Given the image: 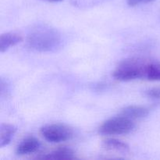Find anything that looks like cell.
<instances>
[{
    "instance_id": "obj_1",
    "label": "cell",
    "mask_w": 160,
    "mask_h": 160,
    "mask_svg": "<svg viewBox=\"0 0 160 160\" xmlns=\"http://www.w3.org/2000/svg\"><path fill=\"white\" fill-rule=\"evenodd\" d=\"M27 42L32 49L38 52H50L59 46L61 36L55 28L47 25H37L30 30Z\"/></svg>"
},
{
    "instance_id": "obj_2",
    "label": "cell",
    "mask_w": 160,
    "mask_h": 160,
    "mask_svg": "<svg viewBox=\"0 0 160 160\" xmlns=\"http://www.w3.org/2000/svg\"><path fill=\"white\" fill-rule=\"evenodd\" d=\"M149 63L140 59L125 60L113 72V78L120 81H130L145 77Z\"/></svg>"
},
{
    "instance_id": "obj_3",
    "label": "cell",
    "mask_w": 160,
    "mask_h": 160,
    "mask_svg": "<svg viewBox=\"0 0 160 160\" xmlns=\"http://www.w3.org/2000/svg\"><path fill=\"white\" fill-rule=\"evenodd\" d=\"M134 126L132 120L120 115L105 121L100 126L98 131L103 135H120L132 131Z\"/></svg>"
},
{
    "instance_id": "obj_4",
    "label": "cell",
    "mask_w": 160,
    "mask_h": 160,
    "mask_svg": "<svg viewBox=\"0 0 160 160\" xmlns=\"http://www.w3.org/2000/svg\"><path fill=\"white\" fill-rule=\"evenodd\" d=\"M41 134L44 138L52 143H59L69 140L73 137V130L62 123H52L43 127Z\"/></svg>"
},
{
    "instance_id": "obj_5",
    "label": "cell",
    "mask_w": 160,
    "mask_h": 160,
    "mask_svg": "<svg viewBox=\"0 0 160 160\" xmlns=\"http://www.w3.org/2000/svg\"><path fill=\"white\" fill-rule=\"evenodd\" d=\"M40 148V142L34 137H28L23 139L17 146L16 152L19 156L32 154Z\"/></svg>"
},
{
    "instance_id": "obj_6",
    "label": "cell",
    "mask_w": 160,
    "mask_h": 160,
    "mask_svg": "<svg viewBox=\"0 0 160 160\" xmlns=\"http://www.w3.org/2000/svg\"><path fill=\"white\" fill-rule=\"evenodd\" d=\"M23 38L18 33L8 32L0 36V52H4L9 47L13 46L22 42Z\"/></svg>"
},
{
    "instance_id": "obj_7",
    "label": "cell",
    "mask_w": 160,
    "mask_h": 160,
    "mask_svg": "<svg viewBox=\"0 0 160 160\" xmlns=\"http://www.w3.org/2000/svg\"><path fill=\"white\" fill-rule=\"evenodd\" d=\"M148 112H149L148 109L143 106H131L122 109L120 116H123L133 120L144 118L148 116Z\"/></svg>"
},
{
    "instance_id": "obj_8",
    "label": "cell",
    "mask_w": 160,
    "mask_h": 160,
    "mask_svg": "<svg viewBox=\"0 0 160 160\" xmlns=\"http://www.w3.org/2000/svg\"><path fill=\"white\" fill-rule=\"evenodd\" d=\"M74 152L70 148L67 147H62L59 148L57 149L54 150L52 152L48 153L46 156H44L41 157L42 159H75Z\"/></svg>"
},
{
    "instance_id": "obj_9",
    "label": "cell",
    "mask_w": 160,
    "mask_h": 160,
    "mask_svg": "<svg viewBox=\"0 0 160 160\" xmlns=\"http://www.w3.org/2000/svg\"><path fill=\"white\" fill-rule=\"evenodd\" d=\"M17 131V128L12 124L3 123L0 126V147L6 146L10 142Z\"/></svg>"
},
{
    "instance_id": "obj_10",
    "label": "cell",
    "mask_w": 160,
    "mask_h": 160,
    "mask_svg": "<svg viewBox=\"0 0 160 160\" xmlns=\"http://www.w3.org/2000/svg\"><path fill=\"white\" fill-rule=\"evenodd\" d=\"M103 147L109 151H115L126 153L129 152V146L125 142L115 138L106 139L103 142Z\"/></svg>"
},
{
    "instance_id": "obj_11",
    "label": "cell",
    "mask_w": 160,
    "mask_h": 160,
    "mask_svg": "<svg viewBox=\"0 0 160 160\" xmlns=\"http://www.w3.org/2000/svg\"><path fill=\"white\" fill-rule=\"evenodd\" d=\"M146 78L149 81H160V65L156 63L148 64Z\"/></svg>"
},
{
    "instance_id": "obj_12",
    "label": "cell",
    "mask_w": 160,
    "mask_h": 160,
    "mask_svg": "<svg viewBox=\"0 0 160 160\" xmlns=\"http://www.w3.org/2000/svg\"><path fill=\"white\" fill-rule=\"evenodd\" d=\"M147 96L154 99H160V88H152L145 92Z\"/></svg>"
},
{
    "instance_id": "obj_13",
    "label": "cell",
    "mask_w": 160,
    "mask_h": 160,
    "mask_svg": "<svg viewBox=\"0 0 160 160\" xmlns=\"http://www.w3.org/2000/svg\"><path fill=\"white\" fill-rule=\"evenodd\" d=\"M156 0H127L128 6H136L141 4H145V3H149L155 2Z\"/></svg>"
},
{
    "instance_id": "obj_14",
    "label": "cell",
    "mask_w": 160,
    "mask_h": 160,
    "mask_svg": "<svg viewBox=\"0 0 160 160\" xmlns=\"http://www.w3.org/2000/svg\"><path fill=\"white\" fill-rule=\"evenodd\" d=\"M44 1L50 2H60V1H62V0H44Z\"/></svg>"
}]
</instances>
